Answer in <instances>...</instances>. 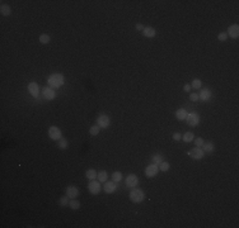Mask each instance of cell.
I'll use <instances>...</instances> for the list:
<instances>
[{
    "mask_svg": "<svg viewBox=\"0 0 239 228\" xmlns=\"http://www.w3.org/2000/svg\"><path fill=\"white\" fill-rule=\"evenodd\" d=\"M195 141V145H196V147H202V145L205 143V141L201 138V137H197V138H195L193 140Z\"/></svg>",
    "mask_w": 239,
    "mask_h": 228,
    "instance_id": "1f68e13d",
    "label": "cell"
},
{
    "mask_svg": "<svg viewBox=\"0 0 239 228\" xmlns=\"http://www.w3.org/2000/svg\"><path fill=\"white\" fill-rule=\"evenodd\" d=\"M66 195L70 199H75L78 195H79V189L76 186H69L66 189Z\"/></svg>",
    "mask_w": 239,
    "mask_h": 228,
    "instance_id": "9a60e30c",
    "label": "cell"
},
{
    "mask_svg": "<svg viewBox=\"0 0 239 228\" xmlns=\"http://www.w3.org/2000/svg\"><path fill=\"white\" fill-rule=\"evenodd\" d=\"M116 189H117V185H116L115 181H106V184H104V192L107 193V194L115 193Z\"/></svg>",
    "mask_w": 239,
    "mask_h": 228,
    "instance_id": "5bb4252c",
    "label": "cell"
},
{
    "mask_svg": "<svg viewBox=\"0 0 239 228\" xmlns=\"http://www.w3.org/2000/svg\"><path fill=\"white\" fill-rule=\"evenodd\" d=\"M158 172H159V166L155 165V163H151L145 169V175L148 177H154Z\"/></svg>",
    "mask_w": 239,
    "mask_h": 228,
    "instance_id": "ba28073f",
    "label": "cell"
},
{
    "mask_svg": "<svg viewBox=\"0 0 239 228\" xmlns=\"http://www.w3.org/2000/svg\"><path fill=\"white\" fill-rule=\"evenodd\" d=\"M88 190L90 194L97 195L100 193V183L95 181V180H90V183L88 184Z\"/></svg>",
    "mask_w": 239,
    "mask_h": 228,
    "instance_id": "5b68a950",
    "label": "cell"
},
{
    "mask_svg": "<svg viewBox=\"0 0 239 228\" xmlns=\"http://www.w3.org/2000/svg\"><path fill=\"white\" fill-rule=\"evenodd\" d=\"M57 146H59V148H61V150H65V148H67V146H69V142L65 138H61V140H59Z\"/></svg>",
    "mask_w": 239,
    "mask_h": 228,
    "instance_id": "4316f807",
    "label": "cell"
},
{
    "mask_svg": "<svg viewBox=\"0 0 239 228\" xmlns=\"http://www.w3.org/2000/svg\"><path fill=\"white\" fill-rule=\"evenodd\" d=\"M121 180H122V174H121L120 171H115V172L112 174V181L120 183Z\"/></svg>",
    "mask_w": 239,
    "mask_h": 228,
    "instance_id": "484cf974",
    "label": "cell"
},
{
    "mask_svg": "<svg viewBox=\"0 0 239 228\" xmlns=\"http://www.w3.org/2000/svg\"><path fill=\"white\" fill-rule=\"evenodd\" d=\"M226 34H228V36H230L232 38H238V37H239V25H238V24H233V25H230V27L228 28Z\"/></svg>",
    "mask_w": 239,
    "mask_h": 228,
    "instance_id": "4fadbf2b",
    "label": "cell"
},
{
    "mask_svg": "<svg viewBox=\"0 0 239 228\" xmlns=\"http://www.w3.org/2000/svg\"><path fill=\"white\" fill-rule=\"evenodd\" d=\"M190 99L192 100V102H197V100H199V94L191 93V94H190Z\"/></svg>",
    "mask_w": 239,
    "mask_h": 228,
    "instance_id": "836d02e7",
    "label": "cell"
},
{
    "mask_svg": "<svg viewBox=\"0 0 239 228\" xmlns=\"http://www.w3.org/2000/svg\"><path fill=\"white\" fill-rule=\"evenodd\" d=\"M99 131H100V128H99L98 124L97 126H92V127H90V129H89V133L92 136H97V134H99Z\"/></svg>",
    "mask_w": 239,
    "mask_h": 228,
    "instance_id": "f1b7e54d",
    "label": "cell"
},
{
    "mask_svg": "<svg viewBox=\"0 0 239 228\" xmlns=\"http://www.w3.org/2000/svg\"><path fill=\"white\" fill-rule=\"evenodd\" d=\"M211 97H212V94L209 89H202L201 93L199 94V100H201V102H209Z\"/></svg>",
    "mask_w": 239,
    "mask_h": 228,
    "instance_id": "7c38bea8",
    "label": "cell"
},
{
    "mask_svg": "<svg viewBox=\"0 0 239 228\" xmlns=\"http://www.w3.org/2000/svg\"><path fill=\"white\" fill-rule=\"evenodd\" d=\"M69 199H70V198H69L67 195H64V197H61V198H60V200H59L60 205H61V206H67V205H69V203H70V201H69Z\"/></svg>",
    "mask_w": 239,
    "mask_h": 228,
    "instance_id": "83f0119b",
    "label": "cell"
},
{
    "mask_svg": "<svg viewBox=\"0 0 239 228\" xmlns=\"http://www.w3.org/2000/svg\"><path fill=\"white\" fill-rule=\"evenodd\" d=\"M28 91H29V94L32 95L33 98H38V95H40V88H38V84H36V82H29L28 84Z\"/></svg>",
    "mask_w": 239,
    "mask_h": 228,
    "instance_id": "8fae6325",
    "label": "cell"
},
{
    "mask_svg": "<svg viewBox=\"0 0 239 228\" xmlns=\"http://www.w3.org/2000/svg\"><path fill=\"white\" fill-rule=\"evenodd\" d=\"M201 148H202V151H204L205 153H211L212 151H214V143H211V142H205Z\"/></svg>",
    "mask_w": 239,
    "mask_h": 228,
    "instance_id": "ac0fdd59",
    "label": "cell"
},
{
    "mask_svg": "<svg viewBox=\"0 0 239 228\" xmlns=\"http://www.w3.org/2000/svg\"><path fill=\"white\" fill-rule=\"evenodd\" d=\"M49 137L54 141L61 140V129L59 127H50L49 128Z\"/></svg>",
    "mask_w": 239,
    "mask_h": 228,
    "instance_id": "8992f818",
    "label": "cell"
},
{
    "mask_svg": "<svg viewBox=\"0 0 239 228\" xmlns=\"http://www.w3.org/2000/svg\"><path fill=\"white\" fill-rule=\"evenodd\" d=\"M97 124L99 126V128H107V127L111 124L109 117L106 115V114H100L97 118Z\"/></svg>",
    "mask_w": 239,
    "mask_h": 228,
    "instance_id": "52a82bcc",
    "label": "cell"
},
{
    "mask_svg": "<svg viewBox=\"0 0 239 228\" xmlns=\"http://www.w3.org/2000/svg\"><path fill=\"white\" fill-rule=\"evenodd\" d=\"M97 175H98V172L95 171L94 169H89V170L85 171V176L89 180H95V179H97Z\"/></svg>",
    "mask_w": 239,
    "mask_h": 228,
    "instance_id": "44dd1931",
    "label": "cell"
},
{
    "mask_svg": "<svg viewBox=\"0 0 239 228\" xmlns=\"http://www.w3.org/2000/svg\"><path fill=\"white\" fill-rule=\"evenodd\" d=\"M159 170L160 171H163V172H166V171H168L169 170V167H171V165L167 162V161H162L160 163H159Z\"/></svg>",
    "mask_w": 239,
    "mask_h": 228,
    "instance_id": "cb8c5ba5",
    "label": "cell"
},
{
    "mask_svg": "<svg viewBox=\"0 0 239 228\" xmlns=\"http://www.w3.org/2000/svg\"><path fill=\"white\" fill-rule=\"evenodd\" d=\"M181 138H182L181 133H174V134H173V140H174V141H181Z\"/></svg>",
    "mask_w": 239,
    "mask_h": 228,
    "instance_id": "e575fe53",
    "label": "cell"
},
{
    "mask_svg": "<svg viewBox=\"0 0 239 228\" xmlns=\"http://www.w3.org/2000/svg\"><path fill=\"white\" fill-rule=\"evenodd\" d=\"M162 161H163V156L160 155V153H155V155L151 157V162L155 163V165H159Z\"/></svg>",
    "mask_w": 239,
    "mask_h": 228,
    "instance_id": "603a6c76",
    "label": "cell"
},
{
    "mask_svg": "<svg viewBox=\"0 0 239 228\" xmlns=\"http://www.w3.org/2000/svg\"><path fill=\"white\" fill-rule=\"evenodd\" d=\"M50 36L49 34H42V36H40V42L42 45H47L50 42Z\"/></svg>",
    "mask_w": 239,
    "mask_h": 228,
    "instance_id": "4dcf8cb0",
    "label": "cell"
},
{
    "mask_svg": "<svg viewBox=\"0 0 239 228\" xmlns=\"http://www.w3.org/2000/svg\"><path fill=\"white\" fill-rule=\"evenodd\" d=\"M183 90H184V91H187V93H188L190 90H191V86H190V85H184V86H183Z\"/></svg>",
    "mask_w": 239,
    "mask_h": 228,
    "instance_id": "8d00e7d4",
    "label": "cell"
},
{
    "mask_svg": "<svg viewBox=\"0 0 239 228\" xmlns=\"http://www.w3.org/2000/svg\"><path fill=\"white\" fill-rule=\"evenodd\" d=\"M145 198V194L141 189H132L130 192V199L132 203H141Z\"/></svg>",
    "mask_w": 239,
    "mask_h": 228,
    "instance_id": "7a4b0ae2",
    "label": "cell"
},
{
    "mask_svg": "<svg viewBox=\"0 0 239 228\" xmlns=\"http://www.w3.org/2000/svg\"><path fill=\"white\" fill-rule=\"evenodd\" d=\"M182 140L184 142H192L195 140V134L192 133V132H186V133L182 136Z\"/></svg>",
    "mask_w": 239,
    "mask_h": 228,
    "instance_id": "7402d4cb",
    "label": "cell"
},
{
    "mask_svg": "<svg viewBox=\"0 0 239 228\" xmlns=\"http://www.w3.org/2000/svg\"><path fill=\"white\" fill-rule=\"evenodd\" d=\"M142 34L148 38H153V37H155V29L153 27H145L144 30H142Z\"/></svg>",
    "mask_w": 239,
    "mask_h": 228,
    "instance_id": "e0dca14e",
    "label": "cell"
},
{
    "mask_svg": "<svg viewBox=\"0 0 239 228\" xmlns=\"http://www.w3.org/2000/svg\"><path fill=\"white\" fill-rule=\"evenodd\" d=\"M69 206H70L71 209L76 210V209L80 208V203H79V200H76V199H71L70 203H69Z\"/></svg>",
    "mask_w": 239,
    "mask_h": 228,
    "instance_id": "d4e9b609",
    "label": "cell"
},
{
    "mask_svg": "<svg viewBox=\"0 0 239 228\" xmlns=\"http://www.w3.org/2000/svg\"><path fill=\"white\" fill-rule=\"evenodd\" d=\"M186 120H187V124L191 127H196L200 123V117L196 112H191L187 113V117H186Z\"/></svg>",
    "mask_w": 239,
    "mask_h": 228,
    "instance_id": "3957f363",
    "label": "cell"
},
{
    "mask_svg": "<svg viewBox=\"0 0 239 228\" xmlns=\"http://www.w3.org/2000/svg\"><path fill=\"white\" fill-rule=\"evenodd\" d=\"M42 95H43V98L46 100H52V99H55V97H56L54 89L50 88V86H46V88L42 89Z\"/></svg>",
    "mask_w": 239,
    "mask_h": 228,
    "instance_id": "9c48e42d",
    "label": "cell"
},
{
    "mask_svg": "<svg viewBox=\"0 0 239 228\" xmlns=\"http://www.w3.org/2000/svg\"><path fill=\"white\" fill-rule=\"evenodd\" d=\"M228 38V34L225 33V32H221V33H219V36H217V39L221 41V42H225Z\"/></svg>",
    "mask_w": 239,
    "mask_h": 228,
    "instance_id": "d6a6232c",
    "label": "cell"
},
{
    "mask_svg": "<svg viewBox=\"0 0 239 228\" xmlns=\"http://www.w3.org/2000/svg\"><path fill=\"white\" fill-rule=\"evenodd\" d=\"M137 184H139V177H137L136 175L131 174V175H129V176L126 177V186H129V188H135Z\"/></svg>",
    "mask_w": 239,
    "mask_h": 228,
    "instance_id": "30bf717a",
    "label": "cell"
},
{
    "mask_svg": "<svg viewBox=\"0 0 239 228\" xmlns=\"http://www.w3.org/2000/svg\"><path fill=\"white\" fill-rule=\"evenodd\" d=\"M191 86H192L193 89H201V86H202V81H201L200 79H195V80L192 81V84H191Z\"/></svg>",
    "mask_w": 239,
    "mask_h": 228,
    "instance_id": "f546056e",
    "label": "cell"
},
{
    "mask_svg": "<svg viewBox=\"0 0 239 228\" xmlns=\"http://www.w3.org/2000/svg\"><path fill=\"white\" fill-rule=\"evenodd\" d=\"M188 155L191 158H193V160H201V158L205 156V152L202 151L201 147H195L191 151H188Z\"/></svg>",
    "mask_w": 239,
    "mask_h": 228,
    "instance_id": "277c9868",
    "label": "cell"
},
{
    "mask_svg": "<svg viewBox=\"0 0 239 228\" xmlns=\"http://www.w3.org/2000/svg\"><path fill=\"white\" fill-rule=\"evenodd\" d=\"M97 179H98V181H99V183H106V181H107V179H108V174H107V171H104V170L99 171V172H98V175H97Z\"/></svg>",
    "mask_w": 239,
    "mask_h": 228,
    "instance_id": "ffe728a7",
    "label": "cell"
},
{
    "mask_svg": "<svg viewBox=\"0 0 239 228\" xmlns=\"http://www.w3.org/2000/svg\"><path fill=\"white\" fill-rule=\"evenodd\" d=\"M176 117H177V119H178V120H186V117H187V110H186L184 108H179V109H177Z\"/></svg>",
    "mask_w": 239,
    "mask_h": 228,
    "instance_id": "2e32d148",
    "label": "cell"
},
{
    "mask_svg": "<svg viewBox=\"0 0 239 228\" xmlns=\"http://www.w3.org/2000/svg\"><path fill=\"white\" fill-rule=\"evenodd\" d=\"M47 82H49V85L51 88H60L64 85V76L61 74H52L49 77Z\"/></svg>",
    "mask_w": 239,
    "mask_h": 228,
    "instance_id": "6da1fadb",
    "label": "cell"
},
{
    "mask_svg": "<svg viewBox=\"0 0 239 228\" xmlns=\"http://www.w3.org/2000/svg\"><path fill=\"white\" fill-rule=\"evenodd\" d=\"M0 13H1V14L4 15V17H8V15L12 14V9H10L9 5L3 4L1 7H0Z\"/></svg>",
    "mask_w": 239,
    "mask_h": 228,
    "instance_id": "d6986e66",
    "label": "cell"
},
{
    "mask_svg": "<svg viewBox=\"0 0 239 228\" xmlns=\"http://www.w3.org/2000/svg\"><path fill=\"white\" fill-rule=\"evenodd\" d=\"M144 28H145V27H144V25H142L141 23H137V24H136V29H137V30H141V32H142V30H144Z\"/></svg>",
    "mask_w": 239,
    "mask_h": 228,
    "instance_id": "d590c367",
    "label": "cell"
}]
</instances>
